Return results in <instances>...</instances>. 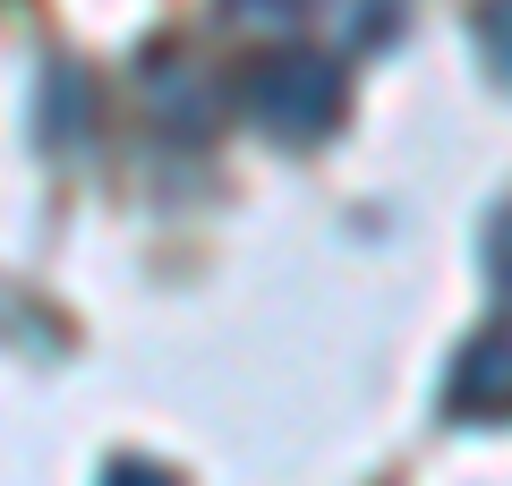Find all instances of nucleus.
I'll use <instances>...</instances> for the list:
<instances>
[{"instance_id":"1","label":"nucleus","mask_w":512,"mask_h":486,"mask_svg":"<svg viewBox=\"0 0 512 486\" xmlns=\"http://www.w3.org/2000/svg\"><path fill=\"white\" fill-rule=\"evenodd\" d=\"M256 111L274 128H291V137H316V128L342 111V77H333L325 60H274V69L256 77Z\"/></svg>"},{"instance_id":"2","label":"nucleus","mask_w":512,"mask_h":486,"mask_svg":"<svg viewBox=\"0 0 512 486\" xmlns=\"http://www.w3.org/2000/svg\"><path fill=\"white\" fill-rule=\"evenodd\" d=\"M487 43H495V60L512 69V0H495V9H487Z\"/></svg>"},{"instance_id":"3","label":"nucleus","mask_w":512,"mask_h":486,"mask_svg":"<svg viewBox=\"0 0 512 486\" xmlns=\"http://www.w3.org/2000/svg\"><path fill=\"white\" fill-rule=\"evenodd\" d=\"M231 9H248V18H291L299 0H231Z\"/></svg>"}]
</instances>
